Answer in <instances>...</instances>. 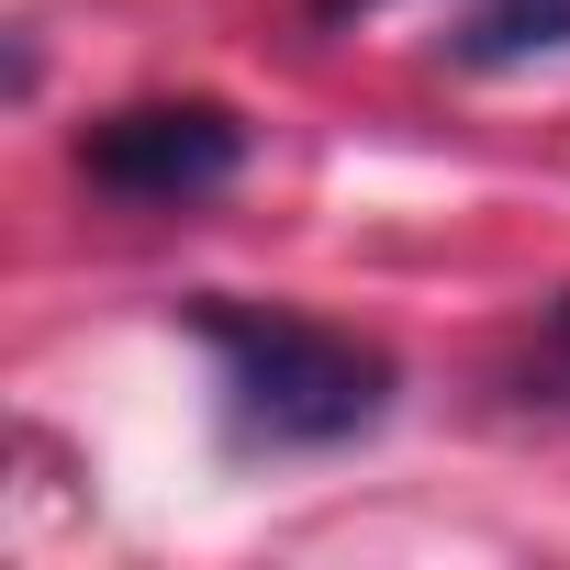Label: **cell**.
<instances>
[{
  "label": "cell",
  "mask_w": 570,
  "mask_h": 570,
  "mask_svg": "<svg viewBox=\"0 0 570 570\" xmlns=\"http://www.w3.org/2000/svg\"><path fill=\"white\" fill-rule=\"evenodd\" d=\"M190 336L224 370V436L268 448V459H303V448H347L392 414V358L347 325L314 314H279V303H190Z\"/></svg>",
  "instance_id": "obj_1"
},
{
  "label": "cell",
  "mask_w": 570,
  "mask_h": 570,
  "mask_svg": "<svg viewBox=\"0 0 570 570\" xmlns=\"http://www.w3.org/2000/svg\"><path fill=\"white\" fill-rule=\"evenodd\" d=\"M246 168V124L224 101H124L79 135V179L112 202H202Z\"/></svg>",
  "instance_id": "obj_2"
},
{
  "label": "cell",
  "mask_w": 570,
  "mask_h": 570,
  "mask_svg": "<svg viewBox=\"0 0 570 570\" xmlns=\"http://www.w3.org/2000/svg\"><path fill=\"white\" fill-rule=\"evenodd\" d=\"M459 68H537V57H570V0H470L459 35H448Z\"/></svg>",
  "instance_id": "obj_3"
},
{
  "label": "cell",
  "mask_w": 570,
  "mask_h": 570,
  "mask_svg": "<svg viewBox=\"0 0 570 570\" xmlns=\"http://www.w3.org/2000/svg\"><path fill=\"white\" fill-rule=\"evenodd\" d=\"M525 403H570V292L548 303V325L525 347Z\"/></svg>",
  "instance_id": "obj_4"
}]
</instances>
